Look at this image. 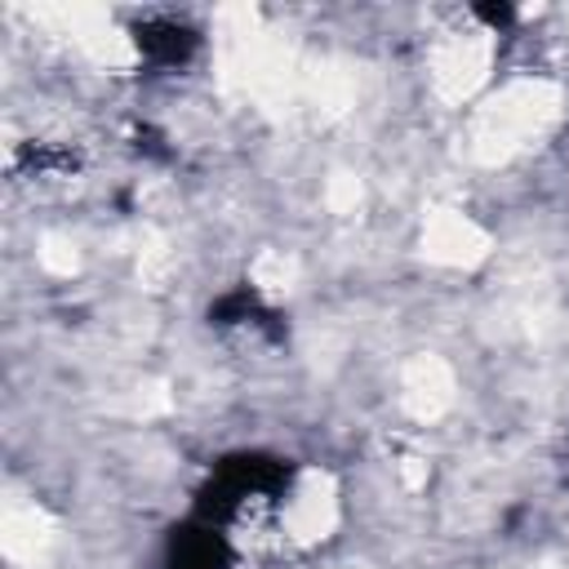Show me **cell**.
I'll use <instances>...</instances> for the list:
<instances>
[{"label":"cell","instance_id":"cell-7","mask_svg":"<svg viewBox=\"0 0 569 569\" xmlns=\"http://www.w3.org/2000/svg\"><path fill=\"white\" fill-rule=\"evenodd\" d=\"M253 284L267 289V293H284V289L293 284V258H284V253H276V249L258 253V258H253Z\"/></svg>","mask_w":569,"mask_h":569},{"label":"cell","instance_id":"cell-6","mask_svg":"<svg viewBox=\"0 0 569 569\" xmlns=\"http://www.w3.org/2000/svg\"><path fill=\"white\" fill-rule=\"evenodd\" d=\"M49 516L40 511V507H9L4 511V533H0V542H4V556L9 560H36L44 547H49Z\"/></svg>","mask_w":569,"mask_h":569},{"label":"cell","instance_id":"cell-5","mask_svg":"<svg viewBox=\"0 0 569 569\" xmlns=\"http://www.w3.org/2000/svg\"><path fill=\"white\" fill-rule=\"evenodd\" d=\"M400 400H405V409H409L413 418H422V422L440 418V413L453 405V373H449V365L436 360V356H418V360L405 369V378H400Z\"/></svg>","mask_w":569,"mask_h":569},{"label":"cell","instance_id":"cell-2","mask_svg":"<svg viewBox=\"0 0 569 569\" xmlns=\"http://www.w3.org/2000/svg\"><path fill=\"white\" fill-rule=\"evenodd\" d=\"M489 58H493V44L489 36H449L436 58H431V84L445 102H462L471 98L485 76H489Z\"/></svg>","mask_w":569,"mask_h":569},{"label":"cell","instance_id":"cell-9","mask_svg":"<svg viewBox=\"0 0 569 569\" xmlns=\"http://www.w3.org/2000/svg\"><path fill=\"white\" fill-rule=\"evenodd\" d=\"M325 200H329L333 213H356V204H360V182H356L351 173H333L329 187H325Z\"/></svg>","mask_w":569,"mask_h":569},{"label":"cell","instance_id":"cell-3","mask_svg":"<svg viewBox=\"0 0 569 569\" xmlns=\"http://www.w3.org/2000/svg\"><path fill=\"white\" fill-rule=\"evenodd\" d=\"M422 249L431 262H445V267H471L489 253V236L458 209H436L422 227Z\"/></svg>","mask_w":569,"mask_h":569},{"label":"cell","instance_id":"cell-4","mask_svg":"<svg viewBox=\"0 0 569 569\" xmlns=\"http://www.w3.org/2000/svg\"><path fill=\"white\" fill-rule=\"evenodd\" d=\"M338 520V498H333V480L325 471H307L284 507V529L298 542H320Z\"/></svg>","mask_w":569,"mask_h":569},{"label":"cell","instance_id":"cell-8","mask_svg":"<svg viewBox=\"0 0 569 569\" xmlns=\"http://www.w3.org/2000/svg\"><path fill=\"white\" fill-rule=\"evenodd\" d=\"M36 258H40V267L53 271V276H71V271L80 267V253H76V244H71L67 236H44Z\"/></svg>","mask_w":569,"mask_h":569},{"label":"cell","instance_id":"cell-1","mask_svg":"<svg viewBox=\"0 0 569 569\" xmlns=\"http://www.w3.org/2000/svg\"><path fill=\"white\" fill-rule=\"evenodd\" d=\"M560 111V89L551 80H511L498 98H489L476 111L471 124V151L480 160H507L516 151H525L533 138H542L551 129Z\"/></svg>","mask_w":569,"mask_h":569}]
</instances>
